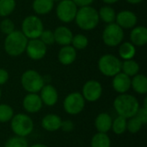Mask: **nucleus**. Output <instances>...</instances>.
Listing matches in <instances>:
<instances>
[{"label": "nucleus", "instance_id": "423d86ee", "mask_svg": "<svg viewBox=\"0 0 147 147\" xmlns=\"http://www.w3.org/2000/svg\"><path fill=\"white\" fill-rule=\"evenodd\" d=\"M97 66L103 76L113 78L121 71V60L115 55L107 53L98 59Z\"/></svg>", "mask_w": 147, "mask_h": 147}, {"label": "nucleus", "instance_id": "7c9ffc66", "mask_svg": "<svg viewBox=\"0 0 147 147\" xmlns=\"http://www.w3.org/2000/svg\"><path fill=\"white\" fill-rule=\"evenodd\" d=\"M14 115V109L10 105L6 103L0 104V123L9 122Z\"/></svg>", "mask_w": 147, "mask_h": 147}, {"label": "nucleus", "instance_id": "c756f323", "mask_svg": "<svg viewBox=\"0 0 147 147\" xmlns=\"http://www.w3.org/2000/svg\"><path fill=\"white\" fill-rule=\"evenodd\" d=\"M89 44V39L87 38V36H85L83 34H73L72 40H71V45L78 51H81L85 49L88 47Z\"/></svg>", "mask_w": 147, "mask_h": 147}, {"label": "nucleus", "instance_id": "5701e85b", "mask_svg": "<svg viewBox=\"0 0 147 147\" xmlns=\"http://www.w3.org/2000/svg\"><path fill=\"white\" fill-rule=\"evenodd\" d=\"M131 88L139 95H146L147 93V78L142 73L131 78Z\"/></svg>", "mask_w": 147, "mask_h": 147}, {"label": "nucleus", "instance_id": "cd10ccee", "mask_svg": "<svg viewBox=\"0 0 147 147\" xmlns=\"http://www.w3.org/2000/svg\"><path fill=\"white\" fill-rule=\"evenodd\" d=\"M16 7V0H0V16L8 17L14 12Z\"/></svg>", "mask_w": 147, "mask_h": 147}, {"label": "nucleus", "instance_id": "37998d69", "mask_svg": "<svg viewBox=\"0 0 147 147\" xmlns=\"http://www.w3.org/2000/svg\"><path fill=\"white\" fill-rule=\"evenodd\" d=\"M1 97H2V90L0 89V99H1Z\"/></svg>", "mask_w": 147, "mask_h": 147}, {"label": "nucleus", "instance_id": "412c9836", "mask_svg": "<svg viewBox=\"0 0 147 147\" xmlns=\"http://www.w3.org/2000/svg\"><path fill=\"white\" fill-rule=\"evenodd\" d=\"M113 119L108 113L102 112L97 115L95 119V127L98 133L108 134L111 130Z\"/></svg>", "mask_w": 147, "mask_h": 147}, {"label": "nucleus", "instance_id": "ddd939ff", "mask_svg": "<svg viewBox=\"0 0 147 147\" xmlns=\"http://www.w3.org/2000/svg\"><path fill=\"white\" fill-rule=\"evenodd\" d=\"M115 22L122 29H132L137 25L138 16L132 10L123 9L116 13Z\"/></svg>", "mask_w": 147, "mask_h": 147}, {"label": "nucleus", "instance_id": "f704fd0d", "mask_svg": "<svg viewBox=\"0 0 147 147\" xmlns=\"http://www.w3.org/2000/svg\"><path fill=\"white\" fill-rule=\"evenodd\" d=\"M39 39L47 46L49 45H53L55 43L54 40V34H53V31L49 30V29H44L41 33V34L40 35Z\"/></svg>", "mask_w": 147, "mask_h": 147}, {"label": "nucleus", "instance_id": "aec40b11", "mask_svg": "<svg viewBox=\"0 0 147 147\" xmlns=\"http://www.w3.org/2000/svg\"><path fill=\"white\" fill-rule=\"evenodd\" d=\"M62 119L55 114H47L41 120V127L47 132H56L60 129Z\"/></svg>", "mask_w": 147, "mask_h": 147}, {"label": "nucleus", "instance_id": "72a5a7b5", "mask_svg": "<svg viewBox=\"0 0 147 147\" xmlns=\"http://www.w3.org/2000/svg\"><path fill=\"white\" fill-rule=\"evenodd\" d=\"M14 30H16L15 29V23L11 19L5 17L4 19H3L0 22V31L3 34H4L5 35L12 33Z\"/></svg>", "mask_w": 147, "mask_h": 147}, {"label": "nucleus", "instance_id": "4468645a", "mask_svg": "<svg viewBox=\"0 0 147 147\" xmlns=\"http://www.w3.org/2000/svg\"><path fill=\"white\" fill-rule=\"evenodd\" d=\"M22 107L28 114H35L43 107L42 101L38 93H28L22 100Z\"/></svg>", "mask_w": 147, "mask_h": 147}, {"label": "nucleus", "instance_id": "f257e3e1", "mask_svg": "<svg viewBox=\"0 0 147 147\" xmlns=\"http://www.w3.org/2000/svg\"><path fill=\"white\" fill-rule=\"evenodd\" d=\"M113 105L116 114L126 119L134 116L140 107L138 99L127 93L119 94L114 100Z\"/></svg>", "mask_w": 147, "mask_h": 147}, {"label": "nucleus", "instance_id": "473e14b6", "mask_svg": "<svg viewBox=\"0 0 147 147\" xmlns=\"http://www.w3.org/2000/svg\"><path fill=\"white\" fill-rule=\"evenodd\" d=\"M28 143L26 138L20 136H14L8 139L3 147H28Z\"/></svg>", "mask_w": 147, "mask_h": 147}, {"label": "nucleus", "instance_id": "58836bf2", "mask_svg": "<svg viewBox=\"0 0 147 147\" xmlns=\"http://www.w3.org/2000/svg\"><path fill=\"white\" fill-rule=\"evenodd\" d=\"M72 1L78 8L84 7V6H90L95 2V0H72Z\"/></svg>", "mask_w": 147, "mask_h": 147}, {"label": "nucleus", "instance_id": "c85d7f7f", "mask_svg": "<svg viewBox=\"0 0 147 147\" xmlns=\"http://www.w3.org/2000/svg\"><path fill=\"white\" fill-rule=\"evenodd\" d=\"M127 119L118 115L112 121L111 130H113L116 135H121L125 134L127 131Z\"/></svg>", "mask_w": 147, "mask_h": 147}, {"label": "nucleus", "instance_id": "4be33fe9", "mask_svg": "<svg viewBox=\"0 0 147 147\" xmlns=\"http://www.w3.org/2000/svg\"><path fill=\"white\" fill-rule=\"evenodd\" d=\"M54 4L55 0H34L32 9L37 16H45L53 9Z\"/></svg>", "mask_w": 147, "mask_h": 147}, {"label": "nucleus", "instance_id": "e433bc0d", "mask_svg": "<svg viewBox=\"0 0 147 147\" xmlns=\"http://www.w3.org/2000/svg\"><path fill=\"white\" fill-rule=\"evenodd\" d=\"M60 129L63 132H65V133L71 132L74 129V123L71 121H70V120H66V121H63L62 120Z\"/></svg>", "mask_w": 147, "mask_h": 147}, {"label": "nucleus", "instance_id": "f8f14e48", "mask_svg": "<svg viewBox=\"0 0 147 147\" xmlns=\"http://www.w3.org/2000/svg\"><path fill=\"white\" fill-rule=\"evenodd\" d=\"M47 52V46L45 45L39 38L28 40L25 53L28 57L32 60L42 59Z\"/></svg>", "mask_w": 147, "mask_h": 147}, {"label": "nucleus", "instance_id": "4c0bfd02", "mask_svg": "<svg viewBox=\"0 0 147 147\" xmlns=\"http://www.w3.org/2000/svg\"><path fill=\"white\" fill-rule=\"evenodd\" d=\"M9 78V74L7 70L0 68V85L5 84Z\"/></svg>", "mask_w": 147, "mask_h": 147}, {"label": "nucleus", "instance_id": "39448f33", "mask_svg": "<svg viewBox=\"0 0 147 147\" xmlns=\"http://www.w3.org/2000/svg\"><path fill=\"white\" fill-rule=\"evenodd\" d=\"M21 84L28 93H39L45 85V79L37 71L29 69L22 74Z\"/></svg>", "mask_w": 147, "mask_h": 147}, {"label": "nucleus", "instance_id": "9d476101", "mask_svg": "<svg viewBox=\"0 0 147 147\" xmlns=\"http://www.w3.org/2000/svg\"><path fill=\"white\" fill-rule=\"evenodd\" d=\"M78 7L72 0H60L56 6V16L63 23H70L74 21Z\"/></svg>", "mask_w": 147, "mask_h": 147}, {"label": "nucleus", "instance_id": "f03ea898", "mask_svg": "<svg viewBox=\"0 0 147 147\" xmlns=\"http://www.w3.org/2000/svg\"><path fill=\"white\" fill-rule=\"evenodd\" d=\"M74 21L80 29L84 31L93 30L98 26L100 22L98 10L91 5L79 7Z\"/></svg>", "mask_w": 147, "mask_h": 147}, {"label": "nucleus", "instance_id": "c9c22d12", "mask_svg": "<svg viewBox=\"0 0 147 147\" xmlns=\"http://www.w3.org/2000/svg\"><path fill=\"white\" fill-rule=\"evenodd\" d=\"M135 116L142 122L143 125H146L147 123V108L140 107Z\"/></svg>", "mask_w": 147, "mask_h": 147}, {"label": "nucleus", "instance_id": "dca6fc26", "mask_svg": "<svg viewBox=\"0 0 147 147\" xmlns=\"http://www.w3.org/2000/svg\"><path fill=\"white\" fill-rule=\"evenodd\" d=\"M112 87L119 94L127 93L131 89V78L120 71L113 77Z\"/></svg>", "mask_w": 147, "mask_h": 147}, {"label": "nucleus", "instance_id": "9b49d317", "mask_svg": "<svg viewBox=\"0 0 147 147\" xmlns=\"http://www.w3.org/2000/svg\"><path fill=\"white\" fill-rule=\"evenodd\" d=\"M81 94L85 102H95L98 101L102 95V86L97 80H88L83 85Z\"/></svg>", "mask_w": 147, "mask_h": 147}, {"label": "nucleus", "instance_id": "393cba45", "mask_svg": "<svg viewBox=\"0 0 147 147\" xmlns=\"http://www.w3.org/2000/svg\"><path fill=\"white\" fill-rule=\"evenodd\" d=\"M140 66L139 63L136 60H134V59L121 61V71L125 73L126 75L129 76L130 78H133L134 76L140 73Z\"/></svg>", "mask_w": 147, "mask_h": 147}, {"label": "nucleus", "instance_id": "f3484780", "mask_svg": "<svg viewBox=\"0 0 147 147\" xmlns=\"http://www.w3.org/2000/svg\"><path fill=\"white\" fill-rule=\"evenodd\" d=\"M53 34L55 43L59 44L61 47L71 45L73 37V33L68 27L64 25L57 27L53 31Z\"/></svg>", "mask_w": 147, "mask_h": 147}, {"label": "nucleus", "instance_id": "b1692460", "mask_svg": "<svg viewBox=\"0 0 147 147\" xmlns=\"http://www.w3.org/2000/svg\"><path fill=\"white\" fill-rule=\"evenodd\" d=\"M119 56L122 60L132 59L136 54V47L130 41H122L119 45Z\"/></svg>", "mask_w": 147, "mask_h": 147}, {"label": "nucleus", "instance_id": "a211bd4d", "mask_svg": "<svg viewBox=\"0 0 147 147\" xmlns=\"http://www.w3.org/2000/svg\"><path fill=\"white\" fill-rule=\"evenodd\" d=\"M129 39L135 47H144L147 43V28L143 25L135 26L130 32Z\"/></svg>", "mask_w": 147, "mask_h": 147}, {"label": "nucleus", "instance_id": "7ed1b4c3", "mask_svg": "<svg viewBox=\"0 0 147 147\" xmlns=\"http://www.w3.org/2000/svg\"><path fill=\"white\" fill-rule=\"evenodd\" d=\"M28 39L21 30H14L6 35L3 41L5 53L10 57H18L25 53Z\"/></svg>", "mask_w": 147, "mask_h": 147}, {"label": "nucleus", "instance_id": "c03bdc74", "mask_svg": "<svg viewBox=\"0 0 147 147\" xmlns=\"http://www.w3.org/2000/svg\"><path fill=\"white\" fill-rule=\"evenodd\" d=\"M55 1H60V0H55Z\"/></svg>", "mask_w": 147, "mask_h": 147}, {"label": "nucleus", "instance_id": "79ce46f5", "mask_svg": "<svg viewBox=\"0 0 147 147\" xmlns=\"http://www.w3.org/2000/svg\"><path fill=\"white\" fill-rule=\"evenodd\" d=\"M28 147H49V146H47V145H44V144L37 143V144H34V145H32V146H28Z\"/></svg>", "mask_w": 147, "mask_h": 147}, {"label": "nucleus", "instance_id": "2f4dec72", "mask_svg": "<svg viewBox=\"0 0 147 147\" xmlns=\"http://www.w3.org/2000/svg\"><path fill=\"white\" fill-rule=\"evenodd\" d=\"M143 126L144 125L142 124V122L135 115L127 119V130L133 134L139 133Z\"/></svg>", "mask_w": 147, "mask_h": 147}, {"label": "nucleus", "instance_id": "a878e982", "mask_svg": "<svg viewBox=\"0 0 147 147\" xmlns=\"http://www.w3.org/2000/svg\"><path fill=\"white\" fill-rule=\"evenodd\" d=\"M98 16H99V19L101 21L109 24V23H112V22H115L116 12L113 7L106 4L100 8L99 11H98Z\"/></svg>", "mask_w": 147, "mask_h": 147}, {"label": "nucleus", "instance_id": "20e7f679", "mask_svg": "<svg viewBox=\"0 0 147 147\" xmlns=\"http://www.w3.org/2000/svg\"><path fill=\"white\" fill-rule=\"evenodd\" d=\"M10 122V127L14 134L20 137H28L34 130V121L32 118L23 113L14 115Z\"/></svg>", "mask_w": 147, "mask_h": 147}, {"label": "nucleus", "instance_id": "0eeeda50", "mask_svg": "<svg viewBox=\"0 0 147 147\" xmlns=\"http://www.w3.org/2000/svg\"><path fill=\"white\" fill-rule=\"evenodd\" d=\"M21 31L28 39H38L44 30V24L37 15H30L26 16L21 27Z\"/></svg>", "mask_w": 147, "mask_h": 147}, {"label": "nucleus", "instance_id": "6e6552de", "mask_svg": "<svg viewBox=\"0 0 147 147\" xmlns=\"http://www.w3.org/2000/svg\"><path fill=\"white\" fill-rule=\"evenodd\" d=\"M124 29H122L115 22L109 23L104 28L102 34L103 43L110 47H118L124 40Z\"/></svg>", "mask_w": 147, "mask_h": 147}, {"label": "nucleus", "instance_id": "2eb2a0df", "mask_svg": "<svg viewBox=\"0 0 147 147\" xmlns=\"http://www.w3.org/2000/svg\"><path fill=\"white\" fill-rule=\"evenodd\" d=\"M40 97L43 105L47 107L54 106L59 100V93L57 89L52 84H45L40 91Z\"/></svg>", "mask_w": 147, "mask_h": 147}, {"label": "nucleus", "instance_id": "bb28decb", "mask_svg": "<svg viewBox=\"0 0 147 147\" xmlns=\"http://www.w3.org/2000/svg\"><path fill=\"white\" fill-rule=\"evenodd\" d=\"M90 147H111V140L107 134L97 132L91 138Z\"/></svg>", "mask_w": 147, "mask_h": 147}, {"label": "nucleus", "instance_id": "1a4fd4ad", "mask_svg": "<svg viewBox=\"0 0 147 147\" xmlns=\"http://www.w3.org/2000/svg\"><path fill=\"white\" fill-rule=\"evenodd\" d=\"M84 107L85 100L80 92H71L68 94L63 102L64 110L71 115L80 114L84 109Z\"/></svg>", "mask_w": 147, "mask_h": 147}, {"label": "nucleus", "instance_id": "6ab92c4d", "mask_svg": "<svg viewBox=\"0 0 147 147\" xmlns=\"http://www.w3.org/2000/svg\"><path fill=\"white\" fill-rule=\"evenodd\" d=\"M77 59V50L71 46H63L58 53V59L63 65H70Z\"/></svg>", "mask_w": 147, "mask_h": 147}, {"label": "nucleus", "instance_id": "a19ab883", "mask_svg": "<svg viewBox=\"0 0 147 147\" xmlns=\"http://www.w3.org/2000/svg\"><path fill=\"white\" fill-rule=\"evenodd\" d=\"M126 1L130 4H139V3H142L144 0H126Z\"/></svg>", "mask_w": 147, "mask_h": 147}, {"label": "nucleus", "instance_id": "ea45409f", "mask_svg": "<svg viewBox=\"0 0 147 147\" xmlns=\"http://www.w3.org/2000/svg\"><path fill=\"white\" fill-rule=\"evenodd\" d=\"M104 3L108 4V5H111L114 3H116L117 2H119L120 0H102Z\"/></svg>", "mask_w": 147, "mask_h": 147}]
</instances>
